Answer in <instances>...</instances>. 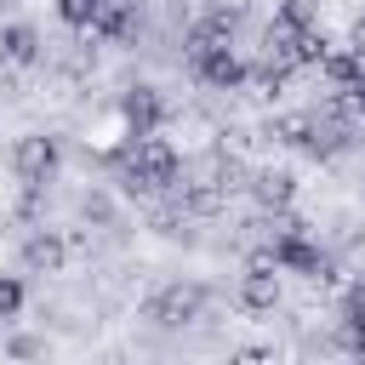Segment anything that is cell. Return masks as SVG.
Here are the masks:
<instances>
[{
  "label": "cell",
  "mask_w": 365,
  "mask_h": 365,
  "mask_svg": "<svg viewBox=\"0 0 365 365\" xmlns=\"http://www.w3.org/2000/svg\"><path fill=\"white\" fill-rule=\"evenodd\" d=\"M11 165H17V182H23V188H46V182L57 177V165H63V148H57V137L34 131V137L17 143Z\"/></svg>",
  "instance_id": "cell-1"
},
{
  "label": "cell",
  "mask_w": 365,
  "mask_h": 365,
  "mask_svg": "<svg viewBox=\"0 0 365 365\" xmlns=\"http://www.w3.org/2000/svg\"><path fill=\"white\" fill-rule=\"evenodd\" d=\"M188 68H194V80H200V86H211V91H240V86H245V63H240V51H234V46L194 51V57H188Z\"/></svg>",
  "instance_id": "cell-2"
},
{
  "label": "cell",
  "mask_w": 365,
  "mask_h": 365,
  "mask_svg": "<svg viewBox=\"0 0 365 365\" xmlns=\"http://www.w3.org/2000/svg\"><path fill=\"white\" fill-rule=\"evenodd\" d=\"M200 308H205V291H200V285H165V291L148 302V319L177 331V325H194Z\"/></svg>",
  "instance_id": "cell-3"
},
{
  "label": "cell",
  "mask_w": 365,
  "mask_h": 365,
  "mask_svg": "<svg viewBox=\"0 0 365 365\" xmlns=\"http://www.w3.org/2000/svg\"><path fill=\"white\" fill-rule=\"evenodd\" d=\"M143 34V11L137 0H108L97 17H91V40H108V46H131Z\"/></svg>",
  "instance_id": "cell-4"
},
{
  "label": "cell",
  "mask_w": 365,
  "mask_h": 365,
  "mask_svg": "<svg viewBox=\"0 0 365 365\" xmlns=\"http://www.w3.org/2000/svg\"><path fill=\"white\" fill-rule=\"evenodd\" d=\"M120 114H125V137H154V125L165 120V103H160L154 86H131L125 103H120Z\"/></svg>",
  "instance_id": "cell-5"
},
{
  "label": "cell",
  "mask_w": 365,
  "mask_h": 365,
  "mask_svg": "<svg viewBox=\"0 0 365 365\" xmlns=\"http://www.w3.org/2000/svg\"><path fill=\"white\" fill-rule=\"evenodd\" d=\"M68 262V240L57 234V228H34L29 240H23V268L29 274H57Z\"/></svg>",
  "instance_id": "cell-6"
},
{
  "label": "cell",
  "mask_w": 365,
  "mask_h": 365,
  "mask_svg": "<svg viewBox=\"0 0 365 365\" xmlns=\"http://www.w3.org/2000/svg\"><path fill=\"white\" fill-rule=\"evenodd\" d=\"M40 29H29V23H6L0 29V57L6 63H17V68H29V63H40Z\"/></svg>",
  "instance_id": "cell-7"
},
{
  "label": "cell",
  "mask_w": 365,
  "mask_h": 365,
  "mask_svg": "<svg viewBox=\"0 0 365 365\" xmlns=\"http://www.w3.org/2000/svg\"><path fill=\"white\" fill-rule=\"evenodd\" d=\"M251 194H257L262 211H291V200H297V177H291V171H257V177H251Z\"/></svg>",
  "instance_id": "cell-8"
},
{
  "label": "cell",
  "mask_w": 365,
  "mask_h": 365,
  "mask_svg": "<svg viewBox=\"0 0 365 365\" xmlns=\"http://www.w3.org/2000/svg\"><path fill=\"white\" fill-rule=\"evenodd\" d=\"M240 308L245 314H274L279 308V274H245L240 279Z\"/></svg>",
  "instance_id": "cell-9"
},
{
  "label": "cell",
  "mask_w": 365,
  "mask_h": 365,
  "mask_svg": "<svg viewBox=\"0 0 365 365\" xmlns=\"http://www.w3.org/2000/svg\"><path fill=\"white\" fill-rule=\"evenodd\" d=\"M319 74H325V86H336V91H348V86H354V74H359V57H354V51H325V63H319Z\"/></svg>",
  "instance_id": "cell-10"
},
{
  "label": "cell",
  "mask_w": 365,
  "mask_h": 365,
  "mask_svg": "<svg viewBox=\"0 0 365 365\" xmlns=\"http://www.w3.org/2000/svg\"><path fill=\"white\" fill-rule=\"evenodd\" d=\"M268 137H274V143H291V148H308V137H314V114H285V120L268 125Z\"/></svg>",
  "instance_id": "cell-11"
},
{
  "label": "cell",
  "mask_w": 365,
  "mask_h": 365,
  "mask_svg": "<svg viewBox=\"0 0 365 365\" xmlns=\"http://www.w3.org/2000/svg\"><path fill=\"white\" fill-rule=\"evenodd\" d=\"M182 211H194V217L222 211V188L217 182H182Z\"/></svg>",
  "instance_id": "cell-12"
},
{
  "label": "cell",
  "mask_w": 365,
  "mask_h": 365,
  "mask_svg": "<svg viewBox=\"0 0 365 365\" xmlns=\"http://www.w3.org/2000/svg\"><path fill=\"white\" fill-rule=\"evenodd\" d=\"M325 51H331L325 29H302V34H297V68H319V63H325Z\"/></svg>",
  "instance_id": "cell-13"
},
{
  "label": "cell",
  "mask_w": 365,
  "mask_h": 365,
  "mask_svg": "<svg viewBox=\"0 0 365 365\" xmlns=\"http://www.w3.org/2000/svg\"><path fill=\"white\" fill-rule=\"evenodd\" d=\"M274 17L291 23V29H319V0H279Z\"/></svg>",
  "instance_id": "cell-14"
},
{
  "label": "cell",
  "mask_w": 365,
  "mask_h": 365,
  "mask_svg": "<svg viewBox=\"0 0 365 365\" xmlns=\"http://www.w3.org/2000/svg\"><path fill=\"white\" fill-rule=\"evenodd\" d=\"M108 0H57V17L68 23V29H91V17L103 11Z\"/></svg>",
  "instance_id": "cell-15"
},
{
  "label": "cell",
  "mask_w": 365,
  "mask_h": 365,
  "mask_svg": "<svg viewBox=\"0 0 365 365\" xmlns=\"http://www.w3.org/2000/svg\"><path fill=\"white\" fill-rule=\"evenodd\" d=\"M331 108H336L342 120H348V114H365V63H359V74H354V86H348V91H342V97H336Z\"/></svg>",
  "instance_id": "cell-16"
},
{
  "label": "cell",
  "mask_w": 365,
  "mask_h": 365,
  "mask_svg": "<svg viewBox=\"0 0 365 365\" xmlns=\"http://www.w3.org/2000/svg\"><path fill=\"white\" fill-rule=\"evenodd\" d=\"M17 308H23V279L0 274V319H17Z\"/></svg>",
  "instance_id": "cell-17"
},
{
  "label": "cell",
  "mask_w": 365,
  "mask_h": 365,
  "mask_svg": "<svg viewBox=\"0 0 365 365\" xmlns=\"http://www.w3.org/2000/svg\"><path fill=\"white\" fill-rule=\"evenodd\" d=\"M342 319L365 325V274H359V279H348V291H342Z\"/></svg>",
  "instance_id": "cell-18"
},
{
  "label": "cell",
  "mask_w": 365,
  "mask_h": 365,
  "mask_svg": "<svg viewBox=\"0 0 365 365\" xmlns=\"http://www.w3.org/2000/svg\"><path fill=\"white\" fill-rule=\"evenodd\" d=\"M336 348H348V354H365V325L342 319V325H336Z\"/></svg>",
  "instance_id": "cell-19"
},
{
  "label": "cell",
  "mask_w": 365,
  "mask_h": 365,
  "mask_svg": "<svg viewBox=\"0 0 365 365\" xmlns=\"http://www.w3.org/2000/svg\"><path fill=\"white\" fill-rule=\"evenodd\" d=\"M228 365H279V354L274 348H234Z\"/></svg>",
  "instance_id": "cell-20"
},
{
  "label": "cell",
  "mask_w": 365,
  "mask_h": 365,
  "mask_svg": "<svg viewBox=\"0 0 365 365\" xmlns=\"http://www.w3.org/2000/svg\"><path fill=\"white\" fill-rule=\"evenodd\" d=\"M342 51H354V57L365 63V17H354V23H348V46H342Z\"/></svg>",
  "instance_id": "cell-21"
},
{
  "label": "cell",
  "mask_w": 365,
  "mask_h": 365,
  "mask_svg": "<svg viewBox=\"0 0 365 365\" xmlns=\"http://www.w3.org/2000/svg\"><path fill=\"white\" fill-rule=\"evenodd\" d=\"M40 354V336H11V359H34Z\"/></svg>",
  "instance_id": "cell-22"
},
{
  "label": "cell",
  "mask_w": 365,
  "mask_h": 365,
  "mask_svg": "<svg viewBox=\"0 0 365 365\" xmlns=\"http://www.w3.org/2000/svg\"><path fill=\"white\" fill-rule=\"evenodd\" d=\"M171 6H182V0H171Z\"/></svg>",
  "instance_id": "cell-23"
}]
</instances>
